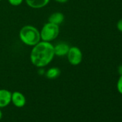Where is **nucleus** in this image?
I'll return each mask as SVG.
<instances>
[{
  "instance_id": "f257e3e1",
  "label": "nucleus",
  "mask_w": 122,
  "mask_h": 122,
  "mask_svg": "<svg viewBox=\"0 0 122 122\" xmlns=\"http://www.w3.org/2000/svg\"><path fill=\"white\" fill-rule=\"evenodd\" d=\"M55 56L54 45L52 42L41 40L32 47L30 59L34 66L43 68L52 62Z\"/></svg>"
},
{
  "instance_id": "f03ea898",
  "label": "nucleus",
  "mask_w": 122,
  "mask_h": 122,
  "mask_svg": "<svg viewBox=\"0 0 122 122\" xmlns=\"http://www.w3.org/2000/svg\"><path fill=\"white\" fill-rule=\"evenodd\" d=\"M19 37L20 40L25 45L33 47L41 41L40 30L32 25L23 26L19 32Z\"/></svg>"
},
{
  "instance_id": "7ed1b4c3",
  "label": "nucleus",
  "mask_w": 122,
  "mask_h": 122,
  "mask_svg": "<svg viewBox=\"0 0 122 122\" xmlns=\"http://www.w3.org/2000/svg\"><path fill=\"white\" fill-rule=\"evenodd\" d=\"M40 32V38L42 41L52 42V41L55 40L60 34V27L55 24L47 22L45 23Z\"/></svg>"
},
{
  "instance_id": "20e7f679",
  "label": "nucleus",
  "mask_w": 122,
  "mask_h": 122,
  "mask_svg": "<svg viewBox=\"0 0 122 122\" xmlns=\"http://www.w3.org/2000/svg\"><path fill=\"white\" fill-rule=\"evenodd\" d=\"M66 56L68 63L74 66L80 65L83 60V52L81 50L76 46L70 47Z\"/></svg>"
},
{
  "instance_id": "39448f33",
  "label": "nucleus",
  "mask_w": 122,
  "mask_h": 122,
  "mask_svg": "<svg viewBox=\"0 0 122 122\" xmlns=\"http://www.w3.org/2000/svg\"><path fill=\"white\" fill-rule=\"evenodd\" d=\"M69 49H70V45L68 43L65 42H60L54 45L55 55L57 57L66 56Z\"/></svg>"
},
{
  "instance_id": "423d86ee",
  "label": "nucleus",
  "mask_w": 122,
  "mask_h": 122,
  "mask_svg": "<svg viewBox=\"0 0 122 122\" xmlns=\"http://www.w3.org/2000/svg\"><path fill=\"white\" fill-rule=\"evenodd\" d=\"M11 102L18 108L23 107L26 103V98L22 93L19 91H15L12 93V98H11Z\"/></svg>"
},
{
  "instance_id": "0eeeda50",
  "label": "nucleus",
  "mask_w": 122,
  "mask_h": 122,
  "mask_svg": "<svg viewBox=\"0 0 122 122\" xmlns=\"http://www.w3.org/2000/svg\"><path fill=\"white\" fill-rule=\"evenodd\" d=\"M12 92L7 89H0V108H4L11 103Z\"/></svg>"
},
{
  "instance_id": "6e6552de",
  "label": "nucleus",
  "mask_w": 122,
  "mask_h": 122,
  "mask_svg": "<svg viewBox=\"0 0 122 122\" xmlns=\"http://www.w3.org/2000/svg\"><path fill=\"white\" fill-rule=\"evenodd\" d=\"M27 5L30 8L38 10L46 7L50 0H25Z\"/></svg>"
},
{
  "instance_id": "1a4fd4ad",
  "label": "nucleus",
  "mask_w": 122,
  "mask_h": 122,
  "mask_svg": "<svg viewBox=\"0 0 122 122\" xmlns=\"http://www.w3.org/2000/svg\"><path fill=\"white\" fill-rule=\"evenodd\" d=\"M65 20V15L60 12H55L51 14L48 17V22L59 25L62 24Z\"/></svg>"
},
{
  "instance_id": "9d476101",
  "label": "nucleus",
  "mask_w": 122,
  "mask_h": 122,
  "mask_svg": "<svg viewBox=\"0 0 122 122\" xmlns=\"http://www.w3.org/2000/svg\"><path fill=\"white\" fill-rule=\"evenodd\" d=\"M60 73H61V71L59 68L52 67L47 69V71H45V76H46L47 78L50 80H53V79H56L57 78H58L60 76Z\"/></svg>"
},
{
  "instance_id": "9b49d317",
  "label": "nucleus",
  "mask_w": 122,
  "mask_h": 122,
  "mask_svg": "<svg viewBox=\"0 0 122 122\" xmlns=\"http://www.w3.org/2000/svg\"><path fill=\"white\" fill-rule=\"evenodd\" d=\"M24 2V0H8V2L10 5L13 7H18L21 5Z\"/></svg>"
},
{
  "instance_id": "f8f14e48",
  "label": "nucleus",
  "mask_w": 122,
  "mask_h": 122,
  "mask_svg": "<svg viewBox=\"0 0 122 122\" xmlns=\"http://www.w3.org/2000/svg\"><path fill=\"white\" fill-rule=\"evenodd\" d=\"M117 90L118 91L122 94V75H120V77L118 80V82H117Z\"/></svg>"
},
{
  "instance_id": "ddd939ff",
  "label": "nucleus",
  "mask_w": 122,
  "mask_h": 122,
  "mask_svg": "<svg viewBox=\"0 0 122 122\" xmlns=\"http://www.w3.org/2000/svg\"><path fill=\"white\" fill-rule=\"evenodd\" d=\"M116 27L118 31L122 32V19H121L120 20L118 21V22L116 24Z\"/></svg>"
},
{
  "instance_id": "4468645a",
  "label": "nucleus",
  "mask_w": 122,
  "mask_h": 122,
  "mask_svg": "<svg viewBox=\"0 0 122 122\" xmlns=\"http://www.w3.org/2000/svg\"><path fill=\"white\" fill-rule=\"evenodd\" d=\"M54 1L60 4H65V3H67L69 0H54Z\"/></svg>"
},
{
  "instance_id": "2eb2a0df",
  "label": "nucleus",
  "mask_w": 122,
  "mask_h": 122,
  "mask_svg": "<svg viewBox=\"0 0 122 122\" xmlns=\"http://www.w3.org/2000/svg\"><path fill=\"white\" fill-rule=\"evenodd\" d=\"M118 71L120 75H122V66H120L118 68Z\"/></svg>"
},
{
  "instance_id": "dca6fc26",
  "label": "nucleus",
  "mask_w": 122,
  "mask_h": 122,
  "mask_svg": "<svg viewBox=\"0 0 122 122\" xmlns=\"http://www.w3.org/2000/svg\"><path fill=\"white\" fill-rule=\"evenodd\" d=\"M2 112L1 110H0V120L2 119Z\"/></svg>"
},
{
  "instance_id": "f3484780",
  "label": "nucleus",
  "mask_w": 122,
  "mask_h": 122,
  "mask_svg": "<svg viewBox=\"0 0 122 122\" xmlns=\"http://www.w3.org/2000/svg\"><path fill=\"white\" fill-rule=\"evenodd\" d=\"M1 1H2V0H0V2H1Z\"/></svg>"
}]
</instances>
